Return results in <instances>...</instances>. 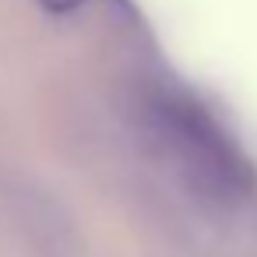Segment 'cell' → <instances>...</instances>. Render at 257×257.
Masks as SVG:
<instances>
[{"mask_svg": "<svg viewBox=\"0 0 257 257\" xmlns=\"http://www.w3.org/2000/svg\"><path fill=\"white\" fill-rule=\"evenodd\" d=\"M39 4H43L46 11H57V15H64V11H74V8H81L85 0H39Z\"/></svg>", "mask_w": 257, "mask_h": 257, "instance_id": "obj_2", "label": "cell"}, {"mask_svg": "<svg viewBox=\"0 0 257 257\" xmlns=\"http://www.w3.org/2000/svg\"><path fill=\"white\" fill-rule=\"evenodd\" d=\"M152 116V141L166 152L173 169H180L194 187L211 197H236L243 190V173L232 148L222 134L197 113V106L176 99H155L148 106Z\"/></svg>", "mask_w": 257, "mask_h": 257, "instance_id": "obj_1", "label": "cell"}]
</instances>
